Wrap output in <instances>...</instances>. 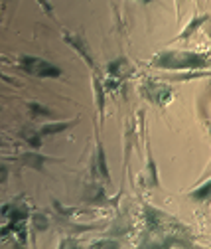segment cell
<instances>
[{"label":"cell","instance_id":"6da1fadb","mask_svg":"<svg viewBox=\"0 0 211 249\" xmlns=\"http://www.w3.org/2000/svg\"><path fill=\"white\" fill-rule=\"evenodd\" d=\"M209 64L207 55L195 52H162L152 59V66L162 70H201Z\"/></svg>","mask_w":211,"mask_h":249},{"label":"cell","instance_id":"7a4b0ae2","mask_svg":"<svg viewBox=\"0 0 211 249\" xmlns=\"http://www.w3.org/2000/svg\"><path fill=\"white\" fill-rule=\"evenodd\" d=\"M20 68L36 77H59L62 75V70L57 66L49 64V61L42 59V57H34V55H22L20 57Z\"/></svg>","mask_w":211,"mask_h":249},{"label":"cell","instance_id":"3957f363","mask_svg":"<svg viewBox=\"0 0 211 249\" xmlns=\"http://www.w3.org/2000/svg\"><path fill=\"white\" fill-rule=\"evenodd\" d=\"M140 93L150 101V103H154V105H166L172 95H174V91L170 85H164V83H158V81H146L142 87H140Z\"/></svg>","mask_w":211,"mask_h":249},{"label":"cell","instance_id":"277c9868","mask_svg":"<svg viewBox=\"0 0 211 249\" xmlns=\"http://www.w3.org/2000/svg\"><path fill=\"white\" fill-rule=\"evenodd\" d=\"M132 71V68H130V64L127 59H114L113 64H109V75H113V77H125V75H129Z\"/></svg>","mask_w":211,"mask_h":249},{"label":"cell","instance_id":"5b68a950","mask_svg":"<svg viewBox=\"0 0 211 249\" xmlns=\"http://www.w3.org/2000/svg\"><path fill=\"white\" fill-rule=\"evenodd\" d=\"M195 202H203V204H209L211 202V180H207L205 184H201L199 188H195L192 194H190Z\"/></svg>","mask_w":211,"mask_h":249},{"label":"cell","instance_id":"8992f818","mask_svg":"<svg viewBox=\"0 0 211 249\" xmlns=\"http://www.w3.org/2000/svg\"><path fill=\"white\" fill-rule=\"evenodd\" d=\"M65 40L83 55V59L87 61V64L89 66H91L93 68V59H91V55H89V52H87V48H85V44H83V40L81 38H77V36H71V34H65Z\"/></svg>","mask_w":211,"mask_h":249},{"label":"cell","instance_id":"52a82bcc","mask_svg":"<svg viewBox=\"0 0 211 249\" xmlns=\"http://www.w3.org/2000/svg\"><path fill=\"white\" fill-rule=\"evenodd\" d=\"M97 168H99L101 176H103L105 180H109V168H107V159H105V150H103V146H101V144H99V148H97Z\"/></svg>","mask_w":211,"mask_h":249},{"label":"cell","instance_id":"ba28073f","mask_svg":"<svg viewBox=\"0 0 211 249\" xmlns=\"http://www.w3.org/2000/svg\"><path fill=\"white\" fill-rule=\"evenodd\" d=\"M73 123H57V124H46V127L40 131V135L42 137H46V135H55V133H62V131H65L67 127H71Z\"/></svg>","mask_w":211,"mask_h":249},{"label":"cell","instance_id":"9c48e42d","mask_svg":"<svg viewBox=\"0 0 211 249\" xmlns=\"http://www.w3.org/2000/svg\"><path fill=\"white\" fill-rule=\"evenodd\" d=\"M205 20H207V16H197V18H195V20H194L186 30H184V32L179 34V38H182V40H184V38H190V36L195 32V30H197L201 24H205Z\"/></svg>","mask_w":211,"mask_h":249},{"label":"cell","instance_id":"30bf717a","mask_svg":"<svg viewBox=\"0 0 211 249\" xmlns=\"http://www.w3.org/2000/svg\"><path fill=\"white\" fill-rule=\"evenodd\" d=\"M93 87L97 91V103H99V111L103 113V89H101V81L99 79H93Z\"/></svg>","mask_w":211,"mask_h":249},{"label":"cell","instance_id":"8fae6325","mask_svg":"<svg viewBox=\"0 0 211 249\" xmlns=\"http://www.w3.org/2000/svg\"><path fill=\"white\" fill-rule=\"evenodd\" d=\"M24 160H28V164H36L38 168L42 166V164H40V162H42V159H36V157H26Z\"/></svg>","mask_w":211,"mask_h":249},{"label":"cell","instance_id":"7c38bea8","mask_svg":"<svg viewBox=\"0 0 211 249\" xmlns=\"http://www.w3.org/2000/svg\"><path fill=\"white\" fill-rule=\"evenodd\" d=\"M38 2H40V6H42V8H44L48 14H51V4L48 2V0H38Z\"/></svg>","mask_w":211,"mask_h":249},{"label":"cell","instance_id":"4fadbf2b","mask_svg":"<svg viewBox=\"0 0 211 249\" xmlns=\"http://www.w3.org/2000/svg\"><path fill=\"white\" fill-rule=\"evenodd\" d=\"M138 2H144L146 4V2H150V0H138Z\"/></svg>","mask_w":211,"mask_h":249},{"label":"cell","instance_id":"5bb4252c","mask_svg":"<svg viewBox=\"0 0 211 249\" xmlns=\"http://www.w3.org/2000/svg\"><path fill=\"white\" fill-rule=\"evenodd\" d=\"M176 2H178V8H179V4H182V0H176Z\"/></svg>","mask_w":211,"mask_h":249}]
</instances>
